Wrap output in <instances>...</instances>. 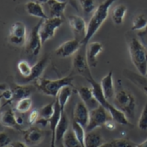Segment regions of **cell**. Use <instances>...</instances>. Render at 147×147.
<instances>
[{
    "instance_id": "ba28073f",
    "label": "cell",
    "mask_w": 147,
    "mask_h": 147,
    "mask_svg": "<svg viewBox=\"0 0 147 147\" xmlns=\"http://www.w3.org/2000/svg\"><path fill=\"white\" fill-rule=\"evenodd\" d=\"M63 24V18H48L41 23L40 29V36L41 42L45 43L50 39L53 38L56 30Z\"/></svg>"
},
{
    "instance_id": "f907efd6",
    "label": "cell",
    "mask_w": 147,
    "mask_h": 147,
    "mask_svg": "<svg viewBox=\"0 0 147 147\" xmlns=\"http://www.w3.org/2000/svg\"><path fill=\"white\" fill-rule=\"evenodd\" d=\"M62 147H63V145H62Z\"/></svg>"
},
{
    "instance_id": "f6af8a7d",
    "label": "cell",
    "mask_w": 147,
    "mask_h": 147,
    "mask_svg": "<svg viewBox=\"0 0 147 147\" xmlns=\"http://www.w3.org/2000/svg\"><path fill=\"white\" fill-rule=\"evenodd\" d=\"M7 89V85L6 84H0V90H6Z\"/></svg>"
},
{
    "instance_id": "8992f818",
    "label": "cell",
    "mask_w": 147,
    "mask_h": 147,
    "mask_svg": "<svg viewBox=\"0 0 147 147\" xmlns=\"http://www.w3.org/2000/svg\"><path fill=\"white\" fill-rule=\"evenodd\" d=\"M43 20H40L37 24L33 27V29L31 30L29 38L27 40L26 42V53L28 55H30L31 57H36L38 56L40 50L41 46H42V42H41L40 36V29Z\"/></svg>"
},
{
    "instance_id": "e0dca14e",
    "label": "cell",
    "mask_w": 147,
    "mask_h": 147,
    "mask_svg": "<svg viewBox=\"0 0 147 147\" xmlns=\"http://www.w3.org/2000/svg\"><path fill=\"white\" fill-rule=\"evenodd\" d=\"M68 21H69V25H70L74 31V33L76 36L81 35L82 40L84 39L86 31V25L84 18L77 15H71L68 18Z\"/></svg>"
},
{
    "instance_id": "6da1fadb",
    "label": "cell",
    "mask_w": 147,
    "mask_h": 147,
    "mask_svg": "<svg viewBox=\"0 0 147 147\" xmlns=\"http://www.w3.org/2000/svg\"><path fill=\"white\" fill-rule=\"evenodd\" d=\"M115 1L116 0H105L99 6L96 7V10L93 12V15L89 20L88 24L86 26V35L81 41L82 46L86 47L90 40L93 38L94 35L100 29V27L103 25V23L109 17L110 7L114 4Z\"/></svg>"
},
{
    "instance_id": "b9f144b4",
    "label": "cell",
    "mask_w": 147,
    "mask_h": 147,
    "mask_svg": "<svg viewBox=\"0 0 147 147\" xmlns=\"http://www.w3.org/2000/svg\"><path fill=\"white\" fill-rule=\"evenodd\" d=\"M22 113H20V115H17L16 114V121H17V123H18V126H21L23 122H24V118H23V116L21 115Z\"/></svg>"
},
{
    "instance_id": "74e56055",
    "label": "cell",
    "mask_w": 147,
    "mask_h": 147,
    "mask_svg": "<svg viewBox=\"0 0 147 147\" xmlns=\"http://www.w3.org/2000/svg\"><path fill=\"white\" fill-rule=\"evenodd\" d=\"M40 111L37 109L32 110V111L30 113L29 117H28V122H29L30 125H33V124H36L37 121L40 119Z\"/></svg>"
},
{
    "instance_id": "7402d4cb",
    "label": "cell",
    "mask_w": 147,
    "mask_h": 147,
    "mask_svg": "<svg viewBox=\"0 0 147 147\" xmlns=\"http://www.w3.org/2000/svg\"><path fill=\"white\" fill-rule=\"evenodd\" d=\"M12 93H13V100L18 101L20 99L30 98V94L33 91V87L29 86H21V85H13L11 86Z\"/></svg>"
},
{
    "instance_id": "ffe728a7",
    "label": "cell",
    "mask_w": 147,
    "mask_h": 147,
    "mask_svg": "<svg viewBox=\"0 0 147 147\" xmlns=\"http://www.w3.org/2000/svg\"><path fill=\"white\" fill-rule=\"evenodd\" d=\"M105 142L103 136L98 131H92L86 133L85 147H102Z\"/></svg>"
},
{
    "instance_id": "d6986e66",
    "label": "cell",
    "mask_w": 147,
    "mask_h": 147,
    "mask_svg": "<svg viewBox=\"0 0 147 147\" xmlns=\"http://www.w3.org/2000/svg\"><path fill=\"white\" fill-rule=\"evenodd\" d=\"M26 11L29 15L32 17L39 18L40 20H47L48 16L46 15V13L43 10V7L41 6V4L36 1H29L25 5Z\"/></svg>"
},
{
    "instance_id": "9a60e30c",
    "label": "cell",
    "mask_w": 147,
    "mask_h": 147,
    "mask_svg": "<svg viewBox=\"0 0 147 147\" xmlns=\"http://www.w3.org/2000/svg\"><path fill=\"white\" fill-rule=\"evenodd\" d=\"M101 89L107 100L114 98L115 96V87H114V80H113V72L109 71L100 81Z\"/></svg>"
},
{
    "instance_id": "d590c367",
    "label": "cell",
    "mask_w": 147,
    "mask_h": 147,
    "mask_svg": "<svg viewBox=\"0 0 147 147\" xmlns=\"http://www.w3.org/2000/svg\"><path fill=\"white\" fill-rule=\"evenodd\" d=\"M138 128L142 131H147V101L138 121Z\"/></svg>"
},
{
    "instance_id": "52a82bcc",
    "label": "cell",
    "mask_w": 147,
    "mask_h": 147,
    "mask_svg": "<svg viewBox=\"0 0 147 147\" xmlns=\"http://www.w3.org/2000/svg\"><path fill=\"white\" fill-rule=\"evenodd\" d=\"M73 70L76 75L83 76L86 80L93 77L90 72V66L86 60V49H80L75 54L73 59Z\"/></svg>"
},
{
    "instance_id": "cb8c5ba5",
    "label": "cell",
    "mask_w": 147,
    "mask_h": 147,
    "mask_svg": "<svg viewBox=\"0 0 147 147\" xmlns=\"http://www.w3.org/2000/svg\"><path fill=\"white\" fill-rule=\"evenodd\" d=\"M124 75L131 82L136 85L140 89H142L147 95V78L145 76H141L140 74H135L131 71H125Z\"/></svg>"
},
{
    "instance_id": "7bdbcfd3",
    "label": "cell",
    "mask_w": 147,
    "mask_h": 147,
    "mask_svg": "<svg viewBox=\"0 0 147 147\" xmlns=\"http://www.w3.org/2000/svg\"><path fill=\"white\" fill-rule=\"evenodd\" d=\"M11 147H29V145L22 142H15L11 144Z\"/></svg>"
},
{
    "instance_id": "5bb4252c",
    "label": "cell",
    "mask_w": 147,
    "mask_h": 147,
    "mask_svg": "<svg viewBox=\"0 0 147 147\" xmlns=\"http://www.w3.org/2000/svg\"><path fill=\"white\" fill-rule=\"evenodd\" d=\"M23 138H24V142L27 145L35 146V145L40 144V142H42L44 138V134H43V131H41L40 128L31 127L24 131V133H23Z\"/></svg>"
},
{
    "instance_id": "7dc6e473",
    "label": "cell",
    "mask_w": 147,
    "mask_h": 147,
    "mask_svg": "<svg viewBox=\"0 0 147 147\" xmlns=\"http://www.w3.org/2000/svg\"><path fill=\"white\" fill-rule=\"evenodd\" d=\"M55 1H58V2H61V3H68L69 0H55Z\"/></svg>"
},
{
    "instance_id": "277c9868",
    "label": "cell",
    "mask_w": 147,
    "mask_h": 147,
    "mask_svg": "<svg viewBox=\"0 0 147 147\" xmlns=\"http://www.w3.org/2000/svg\"><path fill=\"white\" fill-rule=\"evenodd\" d=\"M114 106L126 114L128 118L134 117L136 110V99L130 91L127 89H121L117 91L114 96Z\"/></svg>"
},
{
    "instance_id": "44dd1931",
    "label": "cell",
    "mask_w": 147,
    "mask_h": 147,
    "mask_svg": "<svg viewBox=\"0 0 147 147\" xmlns=\"http://www.w3.org/2000/svg\"><path fill=\"white\" fill-rule=\"evenodd\" d=\"M107 110L109 111L113 121L117 122L119 124H121V125H130L131 124L130 121H129L128 117L126 116V114L122 112L121 110H119L118 108L115 107L114 105L109 104Z\"/></svg>"
},
{
    "instance_id": "ab89813d",
    "label": "cell",
    "mask_w": 147,
    "mask_h": 147,
    "mask_svg": "<svg viewBox=\"0 0 147 147\" xmlns=\"http://www.w3.org/2000/svg\"><path fill=\"white\" fill-rule=\"evenodd\" d=\"M138 37L142 40V42H144V44L147 45V28L145 30L138 32Z\"/></svg>"
},
{
    "instance_id": "603a6c76",
    "label": "cell",
    "mask_w": 147,
    "mask_h": 147,
    "mask_svg": "<svg viewBox=\"0 0 147 147\" xmlns=\"http://www.w3.org/2000/svg\"><path fill=\"white\" fill-rule=\"evenodd\" d=\"M50 18H61L63 16V12L65 10L67 3H61L55 0H49L48 3Z\"/></svg>"
},
{
    "instance_id": "d4e9b609",
    "label": "cell",
    "mask_w": 147,
    "mask_h": 147,
    "mask_svg": "<svg viewBox=\"0 0 147 147\" xmlns=\"http://www.w3.org/2000/svg\"><path fill=\"white\" fill-rule=\"evenodd\" d=\"M69 130V121L65 113L63 112L60 121L58 122V125L56 128V132H55V140L56 144H59L60 142H63L64 134Z\"/></svg>"
},
{
    "instance_id": "3957f363",
    "label": "cell",
    "mask_w": 147,
    "mask_h": 147,
    "mask_svg": "<svg viewBox=\"0 0 147 147\" xmlns=\"http://www.w3.org/2000/svg\"><path fill=\"white\" fill-rule=\"evenodd\" d=\"M74 77L68 76L65 77L58 78V79H47V78H40L36 81V86L40 92L46 96L57 98L60 90L63 87L71 86H73Z\"/></svg>"
},
{
    "instance_id": "f546056e",
    "label": "cell",
    "mask_w": 147,
    "mask_h": 147,
    "mask_svg": "<svg viewBox=\"0 0 147 147\" xmlns=\"http://www.w3.org/2000/svg\"><path fill=\"white\" fill-rule=\"evenodd\" d=\"M147 28V18L144 14H140L134 18V20L132 21V26L131 30H137V31H142L145 30Z\"/></svg>"
},
{
    "instance_id": "f1b7e54d",
    "label": "cell",
    "mask_w": 147,
    "mask_h": 147,
    "mask_svg": "<svg viewBox=\"0 0 147 147\" xmlns=\"http://www.w3.org/2000/svg\"><path fill=\"white\" fill-rule=\"evenodd\" d=\"M137 144L126 138H118L105 142L102 147H136Z\"/></svg>"
},
{
    "instance_id": "c3c4849f",
    "label": "cell",
    "mask_w": 147,
    "mask_h": 147,
    "mask_svg": "<svg viewBox=\"0 0 147 147\" xmlns=\"http://www.w3.org/2000/svg\"><path fill=\"white\" fill-rule=\"evenodd\" d=\"M3 98V96H2V94H0V102H1V99Z\"/></svg>"
},
{
    "instance_id": "484cf974",
    "label": "cell",
    "mask_w": 147,
    "mask_h": 147,
    "mask_svg": "<svg viewBox=\"0 0 147 147\" xmlns=\"http://www.w3.org/2000/svg\"><path fill=\"white\" fill-rule=\"evenodd\" d=\"M128 8L125 5H118L112 9L111 12V18L114 24L116 25H121L124 18H125L126 13H127Z\"/></svg>"
},
{
    "instance_id": "e575fe53",
    "label": "cell",
    "mask_w": 147,
    "mask_h": 147,
    "mask_svg": "<svg viewBox=\"0 0 147 147\" xmlns=\"http://www.w3.org/2000/svg\"><path fill=\"white\" fill-rule=\"evenodd\" d=\"M31 68L32 66H30V64L27 61H25V60H21V61L18 63V70L24 78H27L30 75Z\"/></svg>"
},
{
    "instance_id": "681fc988",
    "label": "cell",
    "mask_w": 147,
    "mask_h": 147,
    "mask_svg": "<svg viewBox=\"0 0 147 147\" xmlns=\"http://www.w3.org/2000/svg\"><path fill=\"white\" fill-rule=\"evenodd\" d=\"M145 77L147 78V73H146V75H145Z\"/></svg>"
},
{
    "instance_id": "7a4b0ae2",
    "label": "cell",
    "mask_w": 147,
    "mask_h": 147,
    "mask_svg": "<svg viewBox=\"0 0 147 147\" xmlns=\"http://www.w3.org/2000/svg\"><path fill=\"white\" fill-rule=\"evenodd\" d=\"M129 53L132 64L142 76L147 73V49L142 40L133 37L128 42Z\"/></svg>"
},
{
    "instance_id": "83f0119b",
    "label": "cell",
    "mask_w": 147,
    "mask_h": 147,
    "mask_svg": "<svg viewBox=\"0 0 147 147\" xmlns=\"http://www.w3.org/2000/svg\"><path fill=\"white\" fill-rule=\"evenodd\" d=\"M62 142H63L62 145L63 147H82L81 144L75 134V132H74L73 130H70V129L64 134Z\"/></svg>"
},
{
    "instance_id": "4dcf8cb0",
    "label": "cell",
    "mask_w": 147,
    "mask_h": 147,
    "mask_svg": "<svg viewBox=\"0 0 147 147\" xmlns=\"http://www.w3.org/2000/svg\"><path fill=\"white\" fill-rule=\"evenodd\" d=\"M72 130L75 132V134L76 138L81 144L82 147H85V138H86V129L84 127H82L80 124H78L75 121H73L72 123Z\"/></svg>"
},
{
    "instance_id": "bcb514c9",
    "label": "cell",
    "mask_w": 147,
    "mask_h": 147,
    "mask_svg": "<svg viewBox=\"0 0 147 147\" xmlns=\"http://www.w3.org/2000/svg\"><path fill=\"white\" fill-rule=\"evenodd\" d=\"M36 2H39L40 4H47L49 0H35Z\"/></svg>"
},
{
    "instance_id": "8d00e7d4",
    "label": "cell",
    "mask_w": 147,
    "mask_h": 147,
    "mask_svg": "<svg viewBox=\"0 0 147 147\" xmlns=\"http://www.w3.org/2000/svg\"><path fill=\"white\" fill-rule=\"evenodd\" d=\"M11 138L7 132L0 131V147H9L11 146Z\"/></svg>"
},
{
    "instance_id": "ac0fdd59",
    "label": "cell",
    "mask_w": 147,
    "mask_h": 147,
    "mask_svg": "<svg viewBox=\"0 0 147 147\" xmlns=\"http://www.w3.org/2000/svg\"><path fill=\"white\" fill-rule=\"evenodd\" d=\"M0 124L4 127L20 130V126L16 121V113H14L13 109L10 108L2 110L0 113Z\"/></svg>"
},
{
    "instance_id": "9c48e42d",
    "label": "cell",
    "mask_w": 147,
    "mask_h": 147,
    "mask_svg": "<svg viewBox=\"0 0 147 147\" xmlns=\"http://www.w3.org/2000/svg\"><path fill=\"white\" fill-rule=\"evenodd\" d=\"M9 42L17 45L23 46L27 42V30L24 23L22 22H15L13 23L9 30Z\"/></svg>"
},
{
    "instance_id": "d6a6232c",
    "label": "cell",
    "mask_w": 147,
    "mask_h": 147,
    "mask_svg": "<svg viewBox=\"0 0 147 147\" xmlns=\"http://www.w3.org/2000/svg\"><path fill=\"white\" fill-rule=\"evenodd\" d=\"M54 109H55V100L52 103H49L47 105L43 106L42 108L40 110V118H43L46 119H49L53 117V115L54 113Z\"/></svg>"
},
{
    "instance_id": "ee69618b",
    "label": "cell",
    "mask_w": 147,
    "mask_h": 147,
    "mask_svg": "<svg viewBox=\"0 0 147 147\" xmlns=\"http://www.w3.org/2000/svg\"><path fill=\"white\" fill-rule=\"evenodd\" d=\"M136 147H147V139H146L144 142H141L140 144H137Z\"/></svg>"
},
{
    "instance_id": "5b68a950",
    "label": "cell",
    "mask_w": 147,
    "mask_h": 147,
    "mask_svg": "<svg viewBox=\"0 0 147 147\" xmlns=\"http://www.w3.org/2000/svg\"><path fill=\"white\" fill-rule=\"evenodd\" d=\"M112 119L109 111L102 106H98V108L90 110V117H89V122L87 125L86 131H95L96 129L99 127L105 126L106 123Z\"/></svg>"
},
{
    "instance_id": "836d02e7",
    "label": "cell",
    "mask_w": 147,
    "mask_h": 147,
    "mask_svg": "<svg viewBox=\"0 0 147 147\" xmlns=\"http://www.w3.org/2000/svg\"><path fill=\"white\" fill-rule=\"evenodd\" d=\"M78 2H79V5L82 7L83 11L86 15L94 12L96 8L95 0H78Z\"/></svg>"
},
{
    "instance_id": "2e32d148",
    "label": "cell",
    "mask_w": 147,
    "mask_h": 147,
    "mask_svg": "<svg viewBox=\"0 0 147 147\" xmlns=\"http://www.w3.org/2000/svg\"><path fill=\"white\" fill-rule=\"evenodd\" d=\"M49 62V57L44 56L43 58H41L39 62H37L31 68V73L30 75L28 76L27 78H24V82H32V81H37L39 80L41 75L43 74L46 66H47Z\"/></svg>"
},
{
    "instance_id": "4fadbf2b",
    "label": "cell",
    "mask_w": 147,
    "mask_h": 147,
    "mask_svg": "<svg viewBox=\"0 0 147 147\" xmlns=\"http://www.w3.org/2000/svg\"><path fill=\"white\" fill-rule=\"evenodd\" d=\"M77 94L80 96L82 102H84L85 105L90 110L100 106L99 103L98 102V100L95 98L91 86H80L79 88H77Z\"/></svg>"
},
{
    "instance_id": "8fae6325",
    "label": "cell",
    "mask_w": 147,
    "mask_h": 147,
    "mask_svg": "<svg viewBox=\"0 0 147 147\" xmlns=\"http://www.w3.org/2000/svg\"><path fill=\"white\" fill-rule=\"evenodd\" d=\"M74 121L80 124L82 127L86 129L87 125L89 122V117H90V110L86 107L84 102H77L75 109H74L73 113Z\"/></svg>"
},
{
    "instance_id": "816d5d0a",
    "label": "cell",
    "mask_w": 147,
    "mask_h": 147,
    "mask_svg": "<svg viewBox=\"0 0 147 147\" xmlns=\"http://www.w3.org/2000/svg\"><path fill=\"white\" fill-rule=\"evenodd\" d=\"M9 147H11V146H9Z\"/></svg>"
},
{
    "instance_id": "4316f807",
    "label": "cell",
    "mask_w": 147,
    "mask_h": 147,
    "mask_svg": "<svg viewBox=\"0 0 147 147\" xmlns=\"http://www.w3.org/2000/svg\"><path fill=\"white\" fill-rule=\"evenodd\" d=\"M72 94H73V86H64L61 90H60L56 99H57L58 103H59L60 107H61V109L63 110V111H64V108H65L67 102L72 96Z\"/></svg>"
},
{
    "instance_id": "60d3db41",
    "label": "cell",
    "mask_w": 147,
    "mask_h": 147,
    "mask_svg": "<svg viewBox=\"0 0 147 147\" xmlns=\"http://www.w3.org/2000/svg\"><path fill=\"white\" fill-rule=\"evenodd\" d=\"M36 124L40 127H46L49 124V121L46 119H43V118H40L38 121H37Z\"/></svg>"
},
{
    "instance_id": "1f68e13d",
    "label": "cell",
    "mask_w": 147,
    "mask_h": 147,
    "mask_svg": "<svg viewBox=\"0 0 147 147\" xmlns=\"http://www.w3.org/2000/svg\"><path fill=\"white\" fill-rule=\"evenodd\" d=\"M31 106H32V99L30 98H25L17 101L15 109L18 113L23 114L29 111L31 109Z\"/></svg>"
},
{
    "instance_id": "30bf717a",
    "label": "cell",
    "mask_w": 147,
    "mask_h": 147,
    "mask_svg": "<svg viewBox=\"0 0 147 147\" xmlns=\"http://www.w3.org/2000/svg\"><path fill=\"white\" fill-rule=\"evenodd\" d=\"M82 46L81 40L78 39H74L64 41L55 50V54L61 58H67L72 55H75Z\"/></svg>"
},
{
    "instance_id": "f35d334b",
    "label": "cell",
    "mask_w": 147,
    "mask_h": 147,
    "mask_svg": "<svg viewBox=\"0 0 147 147\" xmlns=\"http://www.w3.org/2000/svg\"><path fill=\"white\" fill-rule=\"evenodd\" d=\"M2 94V96L5 100H13V93H12V90L11 89H6L3 91Z\"/></svg>"
},
{
    "instance_id": "7c38bea8",
    "label": "cell",
    "mask_w": 147,
    "mask_h": 147,
    "mask_svg": "<svg viewBox=\"0 0 147 147\" xmlns=\"http://www.w3.org/2000/svg\"><path fill=\"white\" fill-rule=\"evenodd\" d=\"M104 47L103 44L98 42V41H93L89 42L86 47V60L90 67H96L98 64V56L102 53Z\"/></svg>"
}]
</instances>
